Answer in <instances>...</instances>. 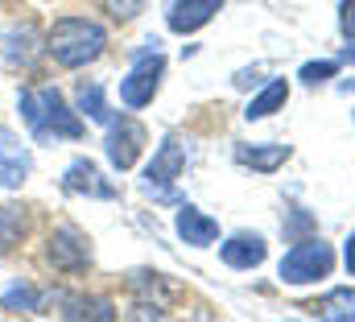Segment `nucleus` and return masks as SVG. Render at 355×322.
Wrapping results in <instances>:
<instances>
[{
  "label": "nucleus",
  "mask_w": 355,
  "mask_h": 322,
  "mask_svg": "<svg viewBox=\"0 0 355 322\" xmlns=\"http://www.w3.org/2000/svg\"><path fill=\"white\" fill-rule=\"evenodd\" d=\"M182 169H186V145H182V137L170 133L157 145L153 161L145 165V190L157 194V198H170V190H174V182L182 178Z\"/></svg>",
  "instance_id": "6"
},
{
  "label": "nucleus",
  "mask_w": 355,
  "mask_h": 322,
  "mask_svg": "<svg viewBox=\"0 0 355 322\" xmlns=\"http://www.w3.org/2000/svg\"><path fill=\"white\" fill-rule=\"evenodd\" d=\"M343 260H347V273L355 277V236H347V248H343Z\"/></svg>",
  "instance_id": "24"
},
{
  "label": "nucleus",
  "mask_w": 355,
  "mask_h": 322,
  "mask_svg": "<svg viewBox=\"0 0 355 322\" xmlns=\"http://www.w3.org/2000/svg\"><path fill=\"white\" fill-rule=\"evenodd\" d=\"M75 112L79 116H87V120H95V124H112V108H107V99H103V87L99 83H79V91H75Z\"/></svg>",
  "instance_id": "16"
},
{
  "label": "nucleus",
  "mask_w": 355,
  "mask_h": 322,
  "mask_svg": "<svg viewBox=\"0 0 355 322\" xmlns=\"http://www.w3.org/2000/svg\"><path fill=\"white\" fill-rule=\"evenodd\" d=\"M145 124L141 120H132V116H112V124H107V137H103V153L112 161V169H132L141 153H145Z\"/></svg>",
  "instance_id": "5"
},
{
  "label": "nucleus",
  "mask_w": 355,
  "mask_h": 322,
  "mask_svg": "<svg viewBox=\"0 0 355 322\" xmlns=\"http://www.w3.org/2000/svg\"><path fill=\"white\" fill-rule=\"evenodd\" d=\"M339 29L347 42L355 37V0H339Z\"/></svg>",
  "instance_id": "23"
},
{
  "label": "nucleus",
  "mask_w": 355,
  "mask_h": 322,
  "mask_svg": "<svg viewBox=\"0 0 355 322\" xmlns=\"http://www.w3.org/2000/svg\"><path fill=\"white\" fill-rule=\"evenodd\" d=\"M153 46H157V42H149L145 50H137L128 75L120 79V103L132 108V112L145 108V103H153V95L162 91V79H166V54L153 50Z\"/></svg>",
  "instance_id": "3"
},
{
  "label": "nucleus",
  "mask_w": 355,
  "mask_h": 322,
  "mask_svg": "<svg viewBox=\"0 0 355 322\" xmlns=\"http://www.w3.org/2000/svg\"><path fill=\"white\" fill-rule=\"evenodd\" d=\"M62 190H67V194H87V198H116V186L103 178V169L91 158H75L67 165Z\"/></svg>",
  "instance_id": "9"
},
{
  "label": "nucleus",
  "mask_w": 355,
  "mask_h": 322,
  "mask_svg": "<svg viewBox=\"0 0 355 322\" xmlns=\"http://www.w3.org/2000/svg\"><path fill=\"white\" fill-rule=\"evenodd\" d=\"M219 256H223V264L227 269H257V264H265L268 256V244L265 236H257V232H236V236H227V240L219 244Z\"/></svg>",
  "instance_id": "11"
},
{
  "label": "nucleus",
  "mask_w": 355,
  "mask_h": 322,
  "mask_svg": "<svg viewBox=\"0 0 355 322\" xmlns=\"http://www.w3.org/2000/svg\"><path fill=\"white\" fill-rule=\"evenodd\" d=\"M343 62H355V37H352V46L343 50Z\"/></svg>",
  "instance_id": "25"
},
{
  "label": "nucleus",
  "mask_w": 355,
  "mask_h": 322,
  "mask_svg": "<svg viewBox=\"0 0 355 322\" xmlns=\"http://www.w3.org/2000/svg\"><path fill=\"white\" fill-rule=\"evenodd\" d=\"M335 71H339V62H335V58H322V62H306L297 79L306 83V87H318V83L335 79Z\"/></svg>",
  "instance_id": "22"
},
{
  "label": "nucleus",
  "mask_w": 355,
  "mask_h": 322,
  "mask_svg": "<svg viewBox=\"0 0 355 322\" xmlns=\"http://www.w3.org/2000/svg\"><path fill=\"white\" fill-rule=\"evenodd\" d=\"M215 12H223V0H174L166 12V25L174 33H198L202 25L215 21Z\"/></svg>",
  "instance_id": "12"
},
{
  "label": "nucleus",
  "mask_w": 355,
  "mask_h": 322,
  "mask_svg": "<svg viewBox=\"0 0 355 322\" xmlns=\"http://www.w3.org/2000/svg\"><path fill=\"white\" fill-rule=\"evenodd\" d=\"M174 232L190 248H207V244L219 240V223L211 215H202L198 207H190V203H182V211H178V219H174Z\"/></svg>",
  "instance_id": "13"
},
{
  "label": "nucleus",
  "mask_w": 355,
  "mask_h": 322,
  "mask_svg": "<svg viewBox=\"0 0 355 322\" xmlns=\"http://www.w3.org/2000/svg\"><path fill=\"white\" fill-rule=\"evenodd\" d=\"M33 169V158H29V145L8 128L0 124V190H17Z\"/></svg>",
  "instance_id": "8"
},
{
  "label": "nucleus",
  "mask_w": 355,
  "mask_h": 322,
  "mask_svg": "<svg viewBox=\"0 0 355 322\" xmlns=\"http://www.w3.org/2000/svg\"><path fill=\"white\" fill-rule=\"evenodd\" d=\"M25 236H29V211L17 203H4L0 207V256H8Z\"/></svg>",
  "instance_id": "15"
},
{
  "label": "nucleus",
  "mask_w": 355,
  "mask_h": 322,
  "mask_svg": "<svg viewBox=\"0 0 355 322\" xmlns=\"http://www.w3.org/2000/svg\"><path fill=\"white\" fill-rule=\"evenodd\" d=\"M236 161L248 165V169L272 173L277 165L289 161V145H277V141H265V145H236Z\"/></svg>",
  "instance_id": "14"
},
{
  "label": "nucleus",
  "mask_w": 355,
  "mask_h": 322,
  "mask_svg": "<svg viewBox=\"0 0 355 322\" xmlns=\"http://www.w3.org/2000/svg\"><path fill=\"white\" fill-rule=\"evenodd\" d=\"M318 319H335V322H355V289H331L327 298H318L314 306H306Z\"/></svg>",
  "instance_id": "19"
},
{
  "label": "nucleus",
  "mask_w": 355,
  "mask_h": 322,
  "mask_svg": "<svg viewBox=\"0 0 355 322\" xmlns=\"http://www.w3.org/2000/svg\"><path fill=\"white\" fill-rule=\"evenodd\" d=\"M107 46V29L91 17H58L46 37H42V50L62 67V71H83L91 67Z\"/></svg>",
  "instance_id": "2"
},
{
  "label": "nucleus",
  "mask_w": 355,
  "mask_h": 322,
  "mask_svg": "<svg viewBox=\"0 0 355 322\" xmlns=\"http://www.w3.org/2000/svg\"><path fill=\"white\" fill-rule=\"evenodd\" d=\"M46 306H54L46 314H58V319H116V306L107 298H87V294H54V298H46Z\"/></svg>",
  "instance_id": "10"
},
{
  "label": "nucleus",
  "mask_w": 355,
  "mask_h": 322,
  "mask_svg": "<svg viewBox=\"0 0 355 322\" xmlns=\"http://www.w3.org/2000/svg\"><path fill=\"white\" fill-rule=\"evenodd\" d=\"M0 306L12 310V314H46V294H42L37 285H12V289L0 298Z\"/></svg>",
  "instance_id": "20"
},
{
  "label": "nucleus",
  "mask_w": 355,
  "mask_h": 322,
  "mask_svg": "<svg viewBox=\"0 0 355 322\" xmlns=\"http://www.w3.org/2000/svg\"><path fill=\"white\" fill-rule=\"evenodd\" d=\"M33 54H37V33H33V25H21V29H8V33H4V58H8V67H29Z\"/></svg>",
  "instance_id": "18"
},
{
  "label": "nucleus",
  "mask_w": 355,
  "mask_h": 322,
  "mask_svg": "<svg viewBox=\"0 0 355 322\" xmlns=\"http://www.w3.org/2000/svg\"><path fill=\"white\" fill-rule=\"evenodd\" d=\"M95 4H99V12L107 21H137L149 0H95Z\"/></svg>",
  "instance_id": "21"
},
{
  "label": "nucleus",
  "mask_w": 355,
  "mask_h": 322,
  "mask_svg": "<svg viewBox=\"0 0 355 322\" xmlns=\"http://www.w3.org/2000/svg\"><path fill=\"white\" fill-rule=\"evenodd\" d=\"M331 269H335V248L327 240H302L281 256V281L285 285L322 281V277H331Z\"/></svg>",
  "instance_id": "4"
},
{
  "label": "nucleus",
  "mask_w": 355,
  "mask_h": 322,
  "mask_svg": "<svg viewBox=\"0 0 355 322\" xmlns=\"http://www.w3.org/2000/svg\"><path fill=\"white\" fill-rule=\"evenodd\" d=\"M21 120L29 124L33 141H83L87 124L83 116L67 103L58 87H21L17 91Z\"/></svg>",
  "instance_id": "1"
},
{
  "label": "nucleus",
  "mask_w": 355,
  "mask_h": 322,
  "mask_svg": "<svg viewBox=\"0 0 355 322\" xmlns=\"http://www.w3.org/2000/svg\"><path fill=\"white\" fill-rule=\"evenodd\" d=\"M285 99H289V83L285 79H272L268 87H261L257 95H252V103H248V120H268L272 112H281L285 108Z\"/></svg>",
  "instance_id": "17"
},
{
  "label": "nucleus",
  "mask_w": 355,
  "mask_h": 322,
  "mask_svg": "<svg viewBox=\"0 0 355 322\" xmlns=\"http://www.w3.org/2000/svg\"><path fill=\"white\" fill-rule=\"evenodd\" d=\"M46 260H50L58 273H87L91 269V240L79 228L62 223V228H54L50 240H46Z\"/></svg>",
  "instance_id": "7"
}]
</instances>
